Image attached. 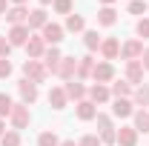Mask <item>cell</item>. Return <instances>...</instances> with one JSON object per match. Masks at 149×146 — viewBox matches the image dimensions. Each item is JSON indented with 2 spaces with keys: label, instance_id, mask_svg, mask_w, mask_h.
<instances>
[{
  "label": "cell",
  "instance_id": "cell-1",
  "mask_svg": "<svg viewBox=\"0 0 149 146\" xmlns=\"http://www.w3.org/2000/svg\"><path fill=\"white\" fill-rule=\"evenodd\" d=\"M29 120H32L29 103H17V106H12V123H15V129H26V126H29Z\"/></svg>",
  "mask_w": 149,
  "mask_h": 146
},
{
  "label": "cell",
  "instance_id": "cell-2",
  "mask_svg": "<svg viewBox=\"0 0 149 146\" xmlns=\"http://www.w3.org/2000/svg\"><path fill=\"white\" fill-rule=\"evenodd\" d=\"M23 74H26V80H32V83H43V80H46V69H43L37 60H26V63H23Z\"/></svg>",
  "mask_w": 149,
  "mask_h": 146
},
{
  "label": "cell",
  "instance_id": "cell-3",
  "mask_svg": "<svg viewBox=\"0 0 149 146\" xmlns=\"http://www.w3.org/2000/svg\"><path fill=\"white\" fill-rule=\"evenodd\" d=\"M74 72H77V60H74V57H60V63L55 66V72H52V74L63 77V80H72Z\"/></svg>",
  "mask_w": 149,
  "mask_h": 146
},
{
  "label": "cell",
  "instance_id": "cell-4",
  "mask_svg": "<svg viewBox=\"0 0 149 146\" xmlns=\"http://www.w3.org/2000/svg\"><path fill=\"white\" fill-rule=\"evenodd\" d=\"M9 43H12V46H26V43H29V26H26V23H23V26H12Z\"/></svg>",
  "mask_w": 149,
  "mask_h": 146
},
{
  "label": "cell",
  "instance_id": "cell-5",
  "mask_svg": "<svg viewBox=\"0 0 149 146\" xmlns=\"http://www.w3.org/2000/svg\"><path fill=\"white\" fill-rule=\"evenodd\" d=\"M17 92H20V97H23V103H35L37 100V86L32 83V80H20Z\"/></svg>",
  "mask_w": 149,
  "mask_h": 146
},
{
  "label": "cell",
  "instance_id": "cell-6",
  "mask_svg": "<svg viewBox=\"0 0 149 146\" xmlns=\"http://www.w3.org/2000/svg\"><path fill=\"white\" fill-rule=\"evenodd\" d=\"M92 77H95V83H106V80H112V77H115L112 63H97V66L92 69Z\"/></svg>",
  "mask_w": 149,
  "mask_h": 146
},
{
  "label": "cell",
  "instance_id": "cell-7",
  "mask_svg": "<svg viewBox=\"0 0 149 146\" xmlns=\"http://www.w3.org/2000/svg\"><path fill=\"white\" fill-rule=\"evenodd\" d=\"M43 40L52 43V46L60 43V40H63V29H60L57 23H46V26H43Z\"/></svg>",
  "mask_w": 149,
  "mask_h": 146
},
{
  "label": "cell",
  "instance_id": "cell-8",
  "mask_svg": "<svg viewBox=\"0 0 149 146\" xmlns=\"http://www.w3.org/2000/svg\"><path fill=\"white\" fill-rule=\"evenodd\" d=\"M120 55L126 57V60H138V57L143 55V43H141V40H129V43L120 49Z\"/></svg>",
  "mask_w": 149,
  "mask_h": 146
},
{
  "label": "cell",
  "instance_id": "cell-9",
  "mask_svg": "<svg viewBox=\"0 0 149 146\" xmlns=\"http://www.w3.org/2000/svg\"><path fill=\"white\" fill-rule=\"evenodd\" d=\"M6 17H9V23H15V26H23V23H29V12H26V6H15V9L6 12Z\"/></svg>",
  "mask_w": 149,
  "mask_h": 146
},
{
  "label": "cell",
  "instance_id": "cell-10",
  "mask_svg": "<svg viewBox=\"0 0 149 146\" xmlns=\"http://www.w3.org/2000/svg\"><path fill=\"white\" fill-rule=\"evenodd\" d=\"M118 143L120 146H135L138 143V132H135V126H123L120 132H118Z\"/></svg>",
  "mask_w": 149,
  "mask_h": 146
},
{
  "label": "cell",
  "instance_id": "cell-11",
  "mask_svg": "<svg viewBox=\"0 0 149 146\" xmlns=\"http://www.w3.org/2000/svg\"><path fill=\"white\" fill-rule=\"evenodd\" d=\"M26 52H29V57L32 60H37V57H43V37H29V43H26Z\"/></svg>",
  "mask_w": 149,
  "mask_h": 146
},
{
  "label": "cell",
  "instance_id": "cell-12",
  "mask_svg": "<svg viewBox=\"0 0 149 146\" xmlns=\"http://www.w3.org/2000/svg\"><path fill=\"white\" fill-rule=\"evenodd\" d=\"M100 52H103V57H106V60H115V57H118V52H120V43H118L115 37H109V40H103V43H100Z\"/></svg>",
  "mask_w": 149,
  "mask_h": 146
},
{
  "label": "cell",
  "instance_id": "cell-13",
  "mask_svg": "<svg viewBox=\"0 0 149 146\" xmlns=\"http://www.w3.org/2000/svg\"><path fill=\"white\" fill-rule=\"evenodd\" d=\"M126 77H129V83H143V66H141L138 60H129V66H126Z\"/></svg>",
  "mask_w": 149,
  "mask_h": 146
},
{
  "label": "cell",
  "instance_id": "cell-14",
  "mask_svg": "<svg viewBox=\"0 0 149 146\" xmlns=\"http://www.w3.org/2000/svg\"><path fill=\"white\" fill-rule=\"evenodd\" d=\"M112 112H115L118 117H129V115H132V100H129V97H118L115 106H112Z\"/></svg>",
  "mask_w": 149,
  "mask_h": 146
},
{
  "label": "cell",
  "instance_id": "cell-15",
  "mask_svg": "<svg viewBox=\"0 0 149 146\" xmlns=\"http://www.w3.org/2000/svg\"><path fill=\"white\" fill-rule=\"evenodd\" d=\"M95 115H97V109H95L92 100H80V103H77V117H80V120H92Z\"/></svg>",
  "mask_w": 149,
  "mask_h": 146
},
{
  "label": "cell",
  "instance_id": "cell-16",
  "mask_svg": "<svg viewBox=\"0 0 149 146\" xmlns=\"http://www.w3.org/2000/svg\"><path fill=\"white\" fill-rule=\"evenodd\" d=\"M89 95H92V103H106V100H109V95H112V92L106 89L103 83H95L92 89H89Z\"/></svg>",
  "mask_w": 149,
  "mask_h": 146
},
{
  "label": "cell",
  "instance_id": "cell-17",
  "mask_svg": "<svg viewBox=\"0 0 149 146\" xmlns=\"http://www.w3.org/2000/svg\"><path fill=\"white\" fill-rule=\"evenodd\" d=\"M66 97H74V100H77V103H80V100H83V95H86V89H83V86H80V83H77V80H69V83H66Z\"/></svg>",
  "mask_w": 149,
  "mask_h": 146
},
{
  "label": "cell",
  "instance_id": "cell-18",
  "mask_svg": "<svg viewBox=\"0 0 149 146\" xmlns=\"http://www.w3.org/2000/svg\"><path fill=\"white\" fill-rule=\"evenodd\" d=\"M29 29H43L46 26V12L43 9H35V12H29V23H26Z\"/></svg>",
  "mask_w": 149,
  "mask_h": 146
},
{
  "label": "cell",
  "instance_id": "cell-19",
  "mask_svg": "<svg viewBox=\"0 0 149 146\" xmlns=\"http://www.w3.org/2000/svg\"><path fill=\"white\" fill-rule=\"evenodd\" d=\"M97 20H100L103 26H115V20H118V12H115L112 6H103V9L97 12Z\"/></svg>",
  "mask_w": 149,
  "mask_h": 146
},
{
  "label": "cell",
  "instance_id": "cell-20",
  "mask_svg": "<svg viewBox=\"0 0 149 146\" xmlns=\"http://www.w3.org/2000/svg\"><path fill=\"white\" fill-rule=\"evenodd\" d=\"M49 103H52V109H63V106H66V92L63 89H52L49 92Z\"/></svg>",
  "mask_w": 149,
  "mask_h": 146
},
{
  "label": "cell",
  "instance_id": "cell-21",
  "mask_svg": "<svg viewBox=\"0 0 149 146\" xmlns=\"http://www.w3.org/2000/svg\"><path fill=\"white\" fill-rule=\"evenodd\" d=\"M95 69V57H83L80 63H77V77H89Z\"/></svg>",
  "mask_w": 149,
  "mask_h": 146
},
{
  "label": "cell",
  "instance_id": "cell-22",
  "mask_svg": "<svg viewBox=\"0 0 149 146\" xmlns=\"http://www.w3.org/2000/svg\"><path fill=\"white\" fill-rule=\"evenodd\" d=\"M112 95H115V97H129L132 86L126 83V80H118V83H112Z\"/></svg>",
  "mask_w": 149,
  "mask_h": 146
},
{
  "label": "cell",
  "instance_id": "cell-23",
  "mask_svg": "<svg viewBox=\"0 0 149 146\" xmlns=\"http://www.w3.org/2000/svg\"><path fill=\"white\" fill-rule=\"evenodd\" d=\"M83 26H86V20L80 17V15H69L66 17V29L69 32H83Z\"/></svg>",
  "mask_w": 149,
  "mask_h": 146
},
{
  "label": "cell",
  "instance_id": "cell-24",
  "mask_svg": "<svg viewBox=\"0 0 149 146\" xmlns=\"http://www.w3.org/2000/svg\"><path fill=\"white\" fill-rule=\"evenodd\" d=\"M43 60H46V69H52V72H55V66L60 63V52H57L55 46H52L49 52H43Z\"/></svg>",
  "mask_w": 149,
  "mask_h": 146
},
{
  "label": "cell",
  "instance_id": "cell-25",
  "mask_svg": "<svg viewBox=\"0 0 149 146\" xmlns=\"http://www.w3.org/2000/svg\"><path fill=\"white\" fill-rule=\"evenodd\" d=\"M135 132H149V115L146 112H138L135 115Z\"/></svg>",
  "mask_w": 149,
  "mask_h": 146
},
{
  "label": "cell",
  "instance_id": "cell-26",
  "mask_svg": "<svg viewBox=\"0 0 149 146\" xmlns=\"http://www.w3.org/2000/svg\"><path fill=\"white\" fill-rule=\"evenodd\" d=\"M37 143H40V146H60V140H57L55 132H43V135L37 138Z\"/></svg>",
  "mask_w": 149,
  "mask_h": 146
},
{
  "label": "cell",
  "instance_id": "cell-27",
  "mask_svg": "<svg viewBox=\"0 0 149 146\" xmlns=\"http://www.w3.org/2000/svg\"><path fill=\"white\" fill-rule=\"evenodd\" d=\"M135 103H141V106L149 103V86H138L135 89Z\"/></svg>",
  "mask_w": 149,
  "mask_h": 146
},
{
  "label": "cell",
  "instance_id": "cell-28",
  "mask_svg": "<svg viewBox=\"0 0 149 146\" xmlns=\"http://www.w3.org/2000/svg\"><path fill=\"white\" fill-rule=\"evenodd\" d=\"M0 146H20V135L17 132H6L0 138Z\"/></svg>",
  "mask_w": 149,
  "mask_h": 146
},
{
  "label": "cell",
  "instance_id": "cell-29",
  "mask_svg": "<svg viewBox=\"0 0 149 146\" xmlns=\"http://www.w3.org/2000/svg\"><path fill=\"white\" fill-rule=\"evenodd\" d=\"M12 97L9 95H0V117H6V115H12Z\"/></svg>",
  "mask_w": 149,
  "mask_h": 146
},
{
  "label": "cell",
  "instance_id": "cell-30",
  "mask_svg": "<svg viewBox=\"0 0 149 146\" xmlns=\"http://www.w3.org/2000/svg\"><path fill=\"white\" fill-rule=\"evenodd\" d=\"M83 40H86V46H89V49H97V46H100V35H97V32H86V35H83Z\"/></svg>",
  "mask_w": 149,
  "mask_h": 146
},
{
  "label": "cell",
  "instance_id": "cell-31",
  "mask_svg": "<svg viewBox=\"0 0 149 146\" xmlns=\"http://www.w3.org/2000/svg\"><path fill=\"white\" fill-rule=\"evenodd\" d=\"M55 12L57 15H69L72 12V0H55Z\"/></svg>",
  "mask_w": 149,
  "mask_h": 146
},
{
  "label": "cell",
  "instance_id": "cell-32",
  "mask_svg": "<svg viewBox=\"0 0 149 146\" xmlns=\"http://www.w3.org/2000/svg\"><path fill=\"white\" fill-rule=\"evenodd\" d=\"M9 74H12V63H9V57H0V80L9 77Z\"/></svg>",
  "mask_w": 149,
  "mask_h": 146
},
{
  "label": "cell",
  "instance_id": "cell-33",
  "mask_svg": "<svg viewBox=\"0 0 149 146\" xmlns=\"http://www.w3.org/2000/svg\"><path fill=\"white\" fill-rule=\"evenodd\" d=\"M129 12H132V15H143V12H146V3H143V0H132Z\"/></svg>",
  "mask_w": 149,
  "mask_h": 146
},
{
  "label": "cell",
  "instance_id": "cell-34",
  "mask_svg": "<svg viewBox=\"0 0 149 146\" xmlns=\"http://www.w3.org/2000/svg\"><path fill=\"white\" fill-rule=\"evenodd\" d=\"M100 140H103V143H118V132H112V129H106V132L100 135Z\"/></svg>",
  "mask_w": 149,
  "mask_h": 146
},
{
  "label": "cell",
  "instance_id": "cell-35",
  "mask_svg": "<svg viewBox=\"0 0 149 146\" xmlns=\"http://www.w3.org/2000/svg\"><path fill=\"white\" fill-rule=\"evenodd\" d=\"M95 117H97V126L103 129V132H106V129H112V120H109V115H95Z\"/></svg>",
  "mask_w": 149,
  "mask_h": 146
},
{
  "label": "cell",
  "instance_id": "cell-36",
  "mask_svg": "<svg viewBox=\"0 0 149 146\" xmlns=\"http://www.w3.org/2000/svg\"><path fill=\"white\" fill-rule=\"evenodd\" d=\"M138 35H141V37H149V20L146 17L138 23Z\"/></svg>",
  "mask_w": 149,
  "mask_h": 146
},
{
  "label": "cell",
  "instance_id": "cell-37",
  "mask_svg": "<svg viewBox=\"0 0 149 146\" xmlns=\"http://www.w3.org/2000/svg\"><path fill=\"white\" fill-rule=\"evenodd\" d=\"M80 146H100V140H97V135H86L80 140Z\"/></svg>",
  "mask_w": 149,
  "mask_h": 146
},
{
  "label": "cell",
  "instance_id": "cell-38",
  "mask_svg": "<svg viewBox=\"0 0 149 146\" xmlns=\"http://www.w3.org/2000/svg\"><path fill=\"white\" fill-rule=\"evenodd\" d=\"M9 49H12V43L6 37H0V57H9Z\"/></svg>",
  "mask_w": 149,
  "mask_h": 146
},
{
  "label": "cell",
  "instance_id": "cell-39",
  "mask_svg": "<svg viewBox=\"0 0 149 146\" xmlns=\"http://www.w3.org/2000/svg\"><path fill=\"white\" fill-rule=\"evenodd\" d=\"M141 57H143V63H141V66H143V69H149V49H146V52H143Z\"/></svg>",
  "mask_w": 149,
  "mask_h": 146
},
{
  "label": "cell",
  "instance_id": "cell-40",
  "mask_svg": "<svg viewBox=\"0 0 149 146\" xmlns=\"http://www.w3.org/2000/svg\"><path fill=\"white\" fill-rule=\"evenodd\" d=\"M9 9H6V0H0V15H6Z\"/></svg>",
  "mask_w": 149,
  "mask_h": 146
},
{
  "label": "cell",
  "instance_id": "cell-41",
  "mask_svg": "<svg viewBox=\"0 0 149 146\" xmlns=\"http://www.w3.org/2000/svg\"><path fill=\"white\" fill-rule=\"evenodd\" d=\"M60 146H77V143H74V140H63Z\"/></svg>",
  "mask_w": 149,
  "mask_h": 146
},
{
  "label": "cell",
  "instance_id": "cell-42",
  "mask_svg": "<svg viewBox=\"0 0 149 146\" xmlns=\"http://www.w3.org/2000/svg\"><path fill=\"white\" fill-rule=\"evenodd\" d=\"M12 3H15V6H23V3H26V0H12Z\"/></svg>",
  "mask_w": 149,
  "mask_h": 146
},
{
  "label": "cell",
  "instance_id": "cell-43",
  "mask_svg": "<svg viewBox=\"0 0 149 146\" xmlns=\"http://www.w3.org/2000/svg\"><path fill=\"white\" fill-rule=\"evenodd\" d=\"M100 3H106V6H112V3H115V0H100Z\"/></svg>",
  "mask_w": 149,
  "mask_h": 146
},
{
  "label": "cell",
  "instance_id": "cell-44",
  "mask_svg": "<svg viewBox=\"0 0 149 146\" xmlns=\"http://www.w3.org/2000/svg\"><path fill=\"white\" fill-rule=\"evenodd\" d=\"M3 129H6V126H3V120H0V138H3Z\"/></svg>",
  "mask_w": 149,
  "mask_h": 146
},
{
  "label": "cell",
  "instance_id": "cell-45",
  "mask_svg": "<svg viewBox=\"0 0 149 146\" xmlns=\"http://www.w3.org/2000/svg\"><path fill=\"white\" fill-rule=\"evenodd\" d=\"M40 3H43V6H49V3H52V0H40Z\"/></svg>",
  "mask_w": 149,
  "mask_h": 146
}]
</instances>
